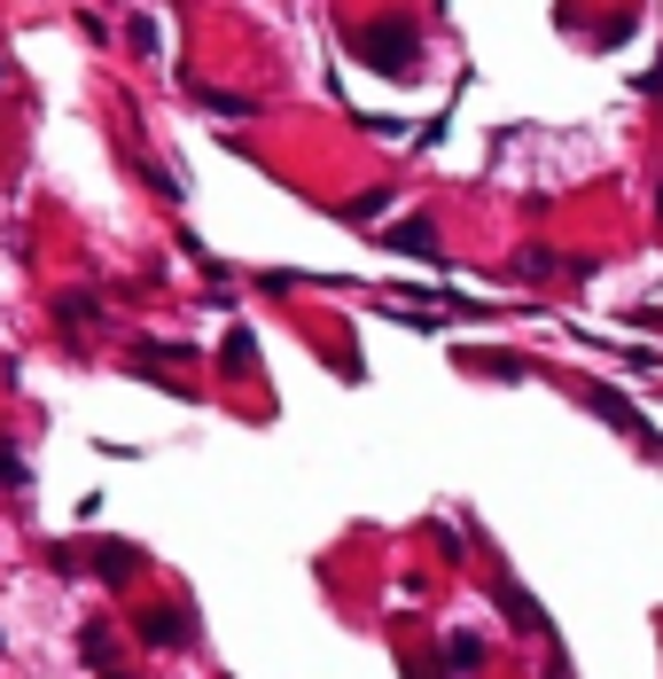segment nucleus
Wrapping results in <instances>:
<instances>
[{
    "label": "nucleus",
    "mask_w": 663,
    "mask_h": 679,
    "mask_svg": "<svg viewBox=\"0 0 663 679\" xmlns=\"http://www.w3.org/2000/svg\"><path fill=\"white\" fill-rule=\"evenodd\" d=\"M360 55H367L383 78H406V70H413V32H406L398 17H383V24L360 32Z\"/></svg>",
    "instance_id": "1"
},
{
    "label": "nucleus",
    "mask_w": 663,
    "mask_h": 679,
    "mask_svg": "<svg viewBox=\"0 0 663 679\" xmlns=\"http://www.w3.org/2000/svg\"><path fill=\"white\" fill-rule=\"evenodd\" d=\"M133 633H141L148 648H196V610H188V602H148V610L133 617Z\"/></svg>",
    "instance_id": "2"
},
{
    "label": "nucleus",
    "mask_w": 663,
    "mask_h": 679,
    "mask_svg": "<svg viewBox=\"0 0 663 679\" xmlns=\"http://www.w3.org/2000/svg\"><path fill=\"white\" fill-rule=\"evenodd\" d=\"M390 250H413V259H430V250H438V219H398V227H390Z\"/></svg>",
    "instance_id": "3"
},
{
    "label": "nucleus",
    "mask_w": 663,
    "mask_h": 679,
    "mask_svg": "<svg viewBox=\"0 0 663 679\" xmlns=\"http://www.w3.org/2000/svg\"><path fill=\"white\" fill-rule=\"evenodd\" d=\"M438 664H445V671H476V664H484V633H453Z\"/></svg>",
    "instance_id": "4"
},
{
    "label": "nucleus",
    "mask_w": 663,
    "mask_h": 679,
    "mask_svg": "<svg viewBox=\"0 0 663 679\" xmlns=\"http://www.w3.org/2000/svg\"><path fill=\"white\" fill-rule=\"evenodd\" d=\"M78 656H87V664H95V671H102V679H110V671H118V640H110V633H102V625H87V640H78Z\"/></svg>",
    "instance_id": "5"
},
{
    "label": "nucleus",
    "mask_w": 663,
    "mask_h": 679,
    "mask_svg": "<svg viewBox=\"0 0 663 679\" xmlns=\"http://www.w3.org/2000/svg\"><path fill=\"white\" fill-rule=\"evenodd\" d=\"M95 570H102L110 585H125V578L141 570V555H133V547H102V555H95Z\"/></svg>",
    "instance_id": "6"
},
{
    "label": "nucleus",
    "mask_w": 663,
    "mask_h": 679,
    "mask_svg": "<svg viewBox=\"0 0 663 679\" xmlns=\"http://www.w3.org/2000/svg\"><path fill=\"white\" fill-rule=\"evenodd\" d=\"M219 368H226V375H251V368H258V344H251V336H226Z\"/></svg>",
    "instance_id": "7"
},
{
    "label": "nucleus",
    "mask_w": 663,
    "mask_h": 679,
    "mask_svg": "<svg viewBox=\"0 0 663 679\" xmlns=\"http://www.w3.org/2000/svg\"><path fill=\"white\" fill-rule=\"evenodd\" d=\"M655 211H663V188H655Z\"/></svg>",
    "instance_id": "8"
},
{
    "label": "nucleus",
    "mask_w": 663,
    "mask_h": 679,
    "mask_svg": "<svg viewBox=\"0 0 663 679\" xmlns=\"http://www.w3.org/2000/svg\"><path fill=\"white\" fill-rule=\"evenodd\" d=\"M110 679H125V671H110Z\"/></svg>",
    "instance_id": "9"
}]
</instances>
